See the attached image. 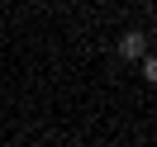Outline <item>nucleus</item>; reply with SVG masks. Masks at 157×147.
<instances>
[{
    "label": "nucleus",
    "instance_id": "2",
    "mask_svg": "<svg viewBox=\"0 0 157 147\" xmlns=\"http://www.w3.org/2000/svg\"><path fill=\"white\" fill-rule=\"evenodd\" d=\"M138 62H143V81H157V62L147 57V52H143V57H138Z\"/></svg>",
    "mask_w": 157,
    "mask_h": 147
},
{
    "label": "nucleus",
    "instance_id": "1",
    "mask_svg": "<svg viewBox=\"0 0 157 147\" xmlns=\"http://www.w3.org/2000/svg\"><path fill=\"white\" fill-rule=\"evenodd\" d=\"M143 52H147V33H124V38H119V57H124V62H138V57H143Z\"/></svg>",
    "mask_w": 157,
    "mask_h": 147
}]
</instances>
